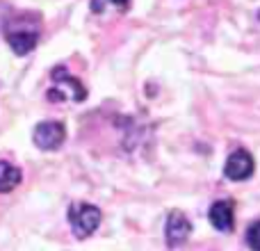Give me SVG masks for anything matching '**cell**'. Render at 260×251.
<instances>
[{"instance_id":"obj_5","label":"cell","mask_w":260,"mask_h":251,"mask_svg":"<svg viewBox=\"0 0 260 251\" xmlns=\"http://www.w3.org/2000/svg\"><path fill=\"white\" fill-rule=\"evenodd\" d=\"M189 219L183 215V212H171L167 217V226H165V235H167V244L169 247H180L185 244V240L189 238Z\"/></svg>"},{"instance_id":"obj_2","label":"cell","mask_w":260,"mask_h":251,"mask_svg":"<svg viewBox=\"0 0 260 251\" xmlns=\"http://www.w3.org/2000/svg\"><path fill=\"white\" fill-rule=\"evenodd\" d=\"M53 89L48 91V99L53 101H64V99H73V101H85L87 91L82 87L80 80L71 78L62 67H57L53 71Z\"/></svg>"},{"instance_id":"obj_8","label":"cell","mask_w":260,"mask_h":251,"mask_svg":"<svg viewBox=\"0 0 260 251\" xmlns=\"http://www.w3.org/2000/svg\"><path fill=\"white\" fill-rule=\"evenodd\" d=\"M21 169L7 160H0V194H7L21 185Z\"/></svg>"},{"instance_id":"obj_1","label":"cell","mask_w":260,"mask_h":251,"mask_svg":"<svg viewBox=\"0 0 260 251\" xmlns=\"http://www.w3.org/2000/svg\"><path fill=\"white\" fill-rule=\"evenodd\" d=\"M69 222H71V229L78 238H87L99 229L101 210L91 203H73L69 208Z\"/></svg>"},{"instance_id":"obj_10","label":"cell","mask_w":260,"mask_h":251,"mask_svg":"<svg viewBox=\"0 0 260 251\" xmlns=\"http://www.w3.org/2000/svg\"><path fill=\"white\" fill-rule=\"evenodd\" d=\"M247 244L251 251H260V222H253L247 229Z\"/></svg>"},{"instance_id":"obj_3","label":"cell","mask_w":260,"mask_h":251,"mask_svg":"<svg viewBox=\"0 0 260 251\" xmlns=\"http://www.w3.org/2000/svg\"><path fill=\"white\" fill-rule=\"evenodd\" d=\"M32 139H35V144L41 151H55L67 139V128H64L62 121H41L35 128Z\"/></svg>"},{"instance_id":"obj_4","label":"cell","mask_w":260,"mask_h":251,"mask_svg":"<svg viewBox=\"0 0 260 251\" xmlns=\"http://www.w3.org/2000/svg\"><path fill=\"white\" fill-rule=\"evenodd\" d=\"M253 174V158L249 151L244 148H238L229 155L224 165V176L229 180H247L249 176Z\"/></svg>"},{"instance_id":"obj_7","label":"cell","mask_w":260,"mask_h":251,"mask_svg":"<svg viewBox=\"0 0 260 251\" xmlns=\"http://www.w3.org/2000/svg\"><path fill=\"white\" fill-rule=\"evenodd\" d=\"M39 41V35L32 30H9L7 32V44L16 55H27Z\"/></svg>"},{"instance_id":"obj_6","label":"cell","mask_w":260,"mask_h":251,"mask_svg":"<svg viewBox=\"0 0 260 251\" xmlns=\"http://www.w3.org/2000/svg\"><path fill=\"white\" fill-rule=\"evenodd\" d=\"M210 222H212V226H215L217 231H224V233L233 231V226H235L233 206H231L229 201L212 203V208H210Z\"/></svg>"},{"instance_id":"obj_11","label":"cell","mask_w":260,"mask_h":251,"mask_svg":"<svg viewBox=\"0 0 260 251\" xmlns=\"http://www.w3.org/2000/svg\"><path fill=\"white\" fill-rule=\"evenodd\" d=\"M258 18H260V12H258Z\"/></svg>"},{"instance_id":"obj_9","label":"cell","mask_w":260,"mask_h":251,"mask_svg":"<svg viewBox=\"0 0 260 251\" xmlns=\"http://www.w3.org/2000/svg\"><path fill=\"white\" fill-rule=\"evenodd\" d=\"M105 5H112V7H117L119 12H126L130 0H91V12L101 14L105 9Z\"/></svg>"}]
</instances>
